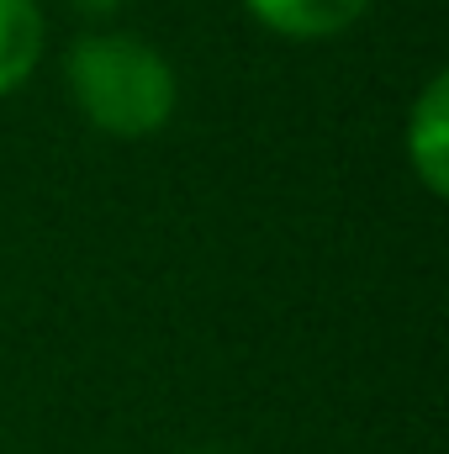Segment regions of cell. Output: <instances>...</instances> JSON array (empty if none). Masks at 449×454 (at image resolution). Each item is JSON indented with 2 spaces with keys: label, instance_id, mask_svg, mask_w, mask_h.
Masks as SVG:
<instances>
[{
  "label": "cell",
  "instance_id": "cell-2",
  "mask_svg": "<svg viewBox=\"0 0 449 454\" xmlns=\"http://www.w3.org/2000/svg\"><path fill=\"white\" fill-rule=\"evenodd\" d=\"M402 153H407V175L423 185V196L445 201L449 196V74L434 69L423 80V90L407 106L402 127Z\"/></svg>",
  "mask_w": 449,
  "mask_h": 454
},
{
  "label": "cell",
  "instance_id": "cell-5",
  "mask_svg": "<svg viewBox=\"0 0 449 454\" xmlns=\"http://www.w3.org/2000/svg\"><path fill=\"white\" fill-rule=\"evenodd\" d=\"M75 5H80L85 16H106V11H116V5H122V0H75Z\"/></svg>",
  "mask_w": 449,
  "mask_h": 454
},
{
  "label": "cell",
  "instance_id": "cell-3",
  "mask_svg": "<svg viewBox=\"0 0 449 454\" xmlns=\"http://www.w3.org/2000/svg\"><path fill=\"white\" fill-rule=\"evenodd\" d=\"M375 0H243L254 27L280 43H334L365 21Z\"/></svg>",
  "mask_w": 449,
  "mask_h": 454
},
{
  "label": "cell",
  "instance_id": "cell-4",
  "mask_svg": "<svg viewBox=\"0 0 449 454\" xmlns=\"http://www.w3.org/2000/svg\"><path fill=\"white\" fill-rule=\"evenodd\" d=\"M48 53V16L37 0H0V101L16 96Z\"/></svg>",
  "mask_w": 449,
  "mask_h": 454
},
{
  "label": "cell",
  "instance_id": "cell-6",
  "mask_svg": "<svg viewBox=\"0 0 449 454\" xmlns=\"http://www.w3.org/2000/svg\"><path fill=\"white\" fill-rule=\"evenodd\" d=\"M191 454H223V450H191Z\"/></svg>",
  "mask_w": 449,
  "mask_h": 454
},
{
  "label": "cell",
  "instance_id": "cell-1",
  "mask_svg": "<svg viewBox=\"0 0 449 454\" xmlns=\"http://www.w3.org/2000/svg\"><path fill=\"white\" fill-rule=\"evenodd\" d=\"M64 90L101 137L138 143L175 121L180 74L138 32H80L64 53Z\"/></svg>",
  "mask_w": 449,
  "mask_h": 454
}]
</instances>
